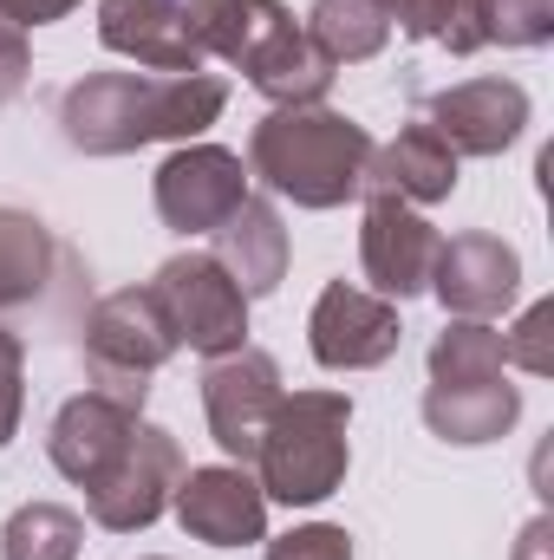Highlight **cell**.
<instances>
[{
    "mask_svg": "<svg viewBox=\"0 0 554 560\" xmlns=\"http://www.w3.org/2000/svg\"><path fill=\"white\" fill-rule=\"evenodd\" d=\"M150 202H157L163 229L216 235L249 202V163L222 143H176L150 176Z\"/></svg>",
    "mask_w": 554,
    "mask_h": 560,
    "instance_id": "obj_7",
    "label": "cell"
},
{
    "mask_svg": "<svg viewBox=\"0 0 554 560\" xmlns=\"http://www.w3.org/2000/svg\"><path fill=\"white\" fill-rule=\"evenodd\" d=\"M20 411H26V346L20 332L0 326V450L20 436Z\"/></svg>",
    "mask_w": 554,
    "mask_h": 560,
    "instance_id": "obj_27",
    "label": "cell"
},
{
    "mask_svg": "<svg viewBox=\"0 0 554 560\" xmlns=\"http://www.w3.org/2000/svg\"><path fill=\"white\" fill-rule=\"evenodd\" d=\"M176 332L157 306L150 287H118L105 293L92 313H85V372H92V392H112L125 405L150 398V378L176 359Z\"/></svg>",
    "mask_w": 554,
    "mask_h": 560,
    "instance_id": "obj_5",
    "label": "cell"
},
{
    "mask_svg": "<svg viewBox=\"0 0 554 560\" xmlns=\"http://www.w3.org/2000/svg\"><path fill=\"white\" fill-rule=\"evenodd\" d=\"M372 131L333 105H275L249 131V176H262L293 209H346L366 189Z\"/></svg>",
    "mask_w": 554,
    "mask_h": 560,
    "instance_id": "obj_3",
    "label": "cell"
},
{
    "mask_svg": "<svg viewBox=\"0 0 554 560\" xmlns=\"http://www.w3.org/2000/svg\"><path fill=\"white\" fill-rule=\"evenodd\" d=\"M229 105L222 72H85L59 92V138L79 156L196 143Z\"/></svg>",
    "mask_w": 554,
    "mask_h": 560,
    "instance_id": "obj_1",
    "label": "cell"
},
{
    "mask_svg": "<svg viewBox=\"0 0 554 560\" xmlns=\"http://www.w3.org/2000/svg\"><path fill=\"white\" fill-rule=\"evenodd\" d=\"M85 522L59 502H26L0 528V560H79Z\"/></svg>",
    "mask_w": 554,
    "mask_h": 560,
    "instance_id": "obj_23",
    "label": "cell"
},
{
    "mask_svg": "<svg viewBox=\"0 0 554 560\" xmlns=\"http://www.w3.org/2000/svg\"><path fill=\"white\" fill-rule=\"evenodd\" d=\"M522 418V392L503 378H470V385H424V423L430 436L457 443V450H483L503 443Z\"/></svg>",
    "mask_w": 554,
    "mask_h": 560,
    "instance_id": "obj_18",
    "label": "cell"
},
{
    "mask_svg": "<svg viewBox=\"0 0 554 560\" xmlns=\"http://www.w3.org/2000/svg\"><path fill=\"white\" fill-rule=\"evenodd\" d=\"M79 0H0V13L13 20V26H53V20H66Z\"/></svg>",
    "mask_w": 554,
    "mask_h": 560,
    "instance_id": "obj_30",
    "label": "cell"
},
{
    "mask_svg": "<svg viewBox=\"0 0 554 560\" xmlns=\"http://www.w3.org/2000/svg\"><path fill=\"white\" fill-rule=\"evenodd\" d=\"M503 359L522 365V372H535V378H549L554 372V300H535V306L503 332Z\"/></svg>",
    "mask_w": 554,
    "mask_h": 560,
    "instance_id": "obj_26",
    "label": "cell"
},
{
    "mask_svg": "<svg viewBox=\"0 0 554 560\" xmlns=\"http://www.w3.org/2000/svg\"><path fill=\"white\" fill-rule=\"evenodd\" d=\"M437 229L424 222V209L399 196H366V222H359V268L372 280L379 300L405 306L417 293H430V261H437Z\"/></svg>",
    "mask_w": 554,
    "mask_h": 560,
    "instance_id": "obj_13",
    "label": "cell"
},
{
    "mask_svg": "<svg viewBox=\"0 0 554 560\" xmlns=\"http://www.w3.org/2000/svg\"><path fill=\"white\" fill-rule=\"evenodd\" d=\"M359 196H399V202H412V209L450 202V196H457V150L437 138L430 125H405L392 143L372 150Z\"/></svg>",
    "mask_w": 554,
    "mask_h": 560,
    "instance_id": "obj_17",
    "label": "cell"
},
{
    "mask_svg": "<svg viewBox=\"0 0 554 560\" xmlns=\"http://www.w3.org/2000/svg\"><path fill=\"white\" fill-rule=\"evenodd\" d=\"M170 509H176L183 535L203 541V548H249V541H268V495H262V482H255L249 463L183 469Z\"/></svg>",
    "mask_w": 554,
    "mask_h": 560,
    "instance_id": "obj_11",
    "label": "cell"
},
{
    "mask_svg": "<svg viewBox=\"0 0 554 560\" xmlns=\"http://www.w3.org/2000/svg\"><path fill=\"white\" fill-rule=\"evenodd\" d=\"M53 268H59L53 229H46L33 209L0 202V313L33 306V300L53 287Z\"/></svg>",
    "mask_w": 554,
    "mask_h": 560,
    "instance_id": "obj_20",
    "label": "cell"
},
{
    "mask_svg": "<svg viewBox=\"0 0 554 560\" xmlns=\"http://www.w3.org/2000/svg\"><path fill=\"white\" fill-rule=\"evenodd\" d=\"M424 125L457 156H503L529 131V92L516 79H463L424 98Z\"/></svg>",
    "mask_w": 554,
    "mask_h": 560,
    "instance_id": "obj_14",
    "label": "cell"
},
{
    "mask_svg": "<svg viewBox=\"0 0 554 560\" xmlns=\"http://www.w3.org/2000/svg\"><path fill=\"white\" fill-rule=\"evenodd\" d=\"M307 33H313V46L333 66H359V59H379L385 52L392 13H385V0H313Z\"/></svg>",
    "mask_w": 554,
    "mask_h": 560,
    "instance_id": "obj_21",
    "label": "cell"
},
{
    "mask_svg": "<svg viewBox=\"0 0 554 560\" xmlns=\"http://www.w3.org/2000/svg\"><path fill=\"white\" fill-rule=\"evenodd\" d=\"M430 293L443 300L450 319H496L522 293V255L503 235H489V229H463V235L437 242Z\"/></svg>",
    "mask_w": 554,
    "mask_h": 560,
    "instance_id": "obj_12",
    "label": "cell"
},
{
    "mask_svg": "<svg viewBox=\"0 0 554 560\" xmlns=\"http://www.w3.org/2000/svg\"><path fill=\"white\" fill-rule=\"evenodd\" d=\"M353 398L346 392H293L262 430L255 482L280 509H320L353 469Z\"/></svg>",
    "mask_w": 554,
    "mask_h": 560,
    "instance_id": "obj_4",
    "label": "cell"
},
{
    "mask_svg": "<svg viewBox=\"0 0 554 560\" xmlns=\"http://www.w3.org/2000/svg\"><path fill=\"white\" fill-rule=\"evenodd\" d=\"M268 560H353V535L333 522H307L268 541Z\"/></svg>",
    "mask_w": 554,
    "mask_h": 560,
    "instance_id": "obj_28",
    "label": "cell"
},
{
    "mask_svg": "<svg viewBox=\"0 0 554 560\" xmlns=\"http://www.w3.org/2000/svg\"><path fill=\"white\" fill-rule=\"evenodd\" d=\"M287 255H293V242H287V222H280V209L268 196H249L216 229V261H222V275L235 280L249 300L275 293L280 280H287Z\"/></svg>",
    "mask_w": 554,
    "mask_h": 560,
    "instance_id": "obj_19",
    "label": "cell"
},
{
    "mask_svg": "<svg viewBox=\"0 0 554 560\" xmlns=\"http://www.w3.org/2000/svg\"><path fill=\"white\" fill-rule=\"evenodd\" d=\"M280 398H287L280 365L262 346H235V352L203 365V418H209V436L222 443L229 463H255L262 430L280 411Z\"/></svg>",
    "mask_w": 554,
    "mask_h": 560,
    "instance_id": "obj_9",
    "label": "cell"
},
{
    "mask_svg": "<svg viewBox=\"0 0 554 560\" xmlns=\"http://www.w3.org/2000/svg\"><path fill=\"white\" fill-rule=\"evenodd\" d=\"M503 332L489 319H443L430 339V385H470V378H503Z\"/></svg>",
    "mask_w": 554,
    "mask_h": 560,
    "instance_id": "obj_22",
    "label": "cell"
},
{
    "mask_svg": "<svg viewBox=\"0 0 554 560\" xmlns=\"http://www.w3.org/2000/svg\"><path fill=\"white\" fill-rule=\"evenodd\" d=\"M549 555H554V522L535 515V522L522 528V541H516V560H549Z\"/></svg>",
    "mask_w": 554,
    "mask_h": 560,
    "instance_id": "obj_31",
    "label": "cell"
},
{
    "mask_svg": "<svg viewBox=\"0 0 554 560\" xmlns=\"http://www.w3.org/2000/svg\"><path fill=\"white\" fill-rule=\"evenodd\" d=\"M189 33L203 59L235 66L268 105H320L339 79V66L280 0H189Z\"/></svg>",
    "mask_w": 554,
    "mask_h": 560,
    "instance_id": "obj_2",
    "label": "cell"
},
{
    "mask_svg": "<svg viewBox=\"0 0 554 560\" xmlns=\"http://www.w3.org/2000/svg\"><path fill=\"white\" fill-rule=\"evenodd\" d=\"M476 26H483V46H549L554 39V0H470Z\"/></svg>",
    "mask_w": 554,
    "mask_h": 560,
    "instance_id": "obj_25",
    "label": "cell"
},
{
    "mask_svg": "<svg viewBox=\"0 0 554 560\" xmlns=\"http://www.w3.org/2000/svg\"><path fill=\"white\" fill-rule=\"evenodd\" d=\"M138 423H143L138 405H125V398H112V392H79V398L59 405V418L46 430V456H53V469H59L66 482L92 489V482L125 456V443L138 436Z\"/></svg>",
    "mask_w": 554,
    "mask_h": 560,
    "instance_id": "obj_15",
    "label": "cell"
},
{
    "mask_svg": "<svg viewBox=\"0 0 554 560\" xmlns=\"http://www.w3.org/2000/svg\"><path fill=\"white\" fill-rule=\"evenodd\" d=\"M399 339H405L399 306L353 280H326L307 313V352L326 372H379L399 352Z\"/></svg>",
    "mask_w": 554,
    "mask_h": 560,
    "instance_id": "obj_10",
    "label": "cell"
},
{
    "mask_svg": "<svg viewBox=\"0 0 554 560\" xmlns=\"http://www.w3.org/2000/svg\"><path fill=\"white\" fill-rule=\"evenodd\" d=\"M176 482H183V443L163 423H138V436L125 443V456L85 489V509H92V522L105 535H143L170 509Z\"/></svg>",
    "mask_w": 554,
    "mask_h": 560,
    "instance_id": "obj_8",
    "label": "cell"
},
{
    "mask_svg": "<svg viewBox=\"0 0 554 560\" xmlns=\"http://www.w3.org/2000/svg\"><path fill=\"white\" fill-rule=\"evenodd\" d=\"M150 293H157L176 346H189L203 359H222V352L249 346V293L222 275L216 255H170L150 275Z\"/></svg>",
    "mask_w": 554,
    "mask_h": 560,
    "instance_id": "obj_6",
    "label": "cell"
},
{
    "mask_svg": "<svg viewBox=\"0 0 554 560\" xmlns=\"http://www.w3.org/2000/svg\"><path fill=\"white\" fill-rule=\"evenodd\" d=\"M385 13H392V26L405 39H430V46H443L457 59L483 52V26H476L470 0H385Z\"/></svg>",
    "mask_w": 554,
    "mask_h": 560,
    "instance_id": "obj_24",
    "label": "cell"
},
{
    "mask_svg": "<svg viewBox=\"0 0 554 560\" xmlns=\"http://www.w3.org/2000/svg\"><path fill=\"white\" fill-rule=\"evenodd\" d=\"M150 560H163V555H150Z\"/></svg>",
    "mask_w": 554,
    "mask_h": 560,
    "instance_id": "obj_32",
    "label": "cell"
},
{
    "mask_svg": "<svg viewBox=\"0 0 554 560\" xmlns=\"http://www.w3.org/2000/svg\"><path fill=\"white\" fill-rule=\"evenodd\" d=\"M26 26H13L7 13H0V105L7 98H20V85H26Z\"/></svg>",
    "mask_w": 554,
    "mask_h": 560,
    "instance_id": "obj_29",
    "label": "cell"
},
{
    "mask_svg": "<svg viewBox=\"0 0 554 560\" xmlns=\"http://www.w3.org/2000/svg\"><path fill=\"white\" fill-rule=\"evenodd\" d=\"M99 46L143 72H203L189 0H99Z\"/></svg>",
    "mask_w": 554,
    "mask_h": 560,
    "instance_id": "obj_16",
    "label": "cell"
}]
</instances>
